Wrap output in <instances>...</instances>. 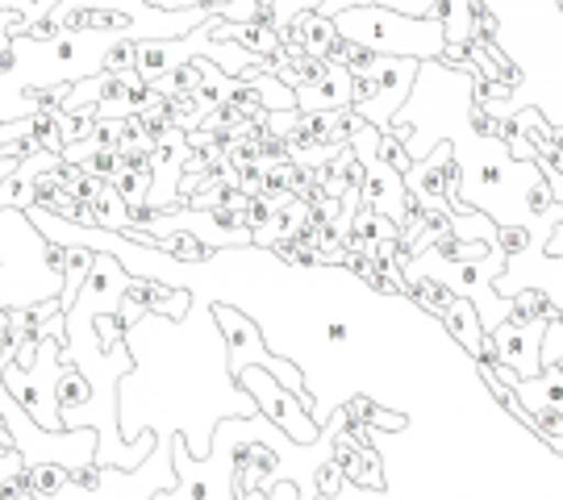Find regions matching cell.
I'll list each match as a JSON object with an SVG mask.
<instances>
[{
  "instance_id": "cell-23",
  "label": "cell",
  "mask_w": 563,
  "mask_h": 500,
  "mask_svg": "<svg viewBox=\"0 0 563 500\" xmlns=\"http://www.w3.org/2000/svg\"><path fill=\"white\" fill-rule=\"evenodd\" d=\"M318 497H339V488H342V467L334 459H325L322 467H318Z\"/></svg>"
},
{
  "instance_id": "cell-31",
  "label": "cell",
  "mask_w": 563,
  "mask_h": 500,
  "mask_svg": "<svg viewBox=\"0 0 563 500\" xmlns=\"http://www.w3.org/2000/svg\"><path fill=\"white\" fill-rule=\"evenodd\" d=\"M155 500H167V497H163V492H159V497H155Z\"/></svg>"
},
{
  "instance_id": "cell-7",
  "label": "cell",
  "mask_w": 563,
  "mask_h": 500,
  "mask_svg": "<svg viewBox=\"0 0 563 500\" xmlns=\"http://www.w3.org/2000/svg\"><path fill=\"white\" fill-rule=\"evenodd\" d=\"M125 284H130V276H125L121 259H113V255H104L101 251V255L92 259V271H88V284H84V297L104 300V309L118 313V300H121V292H125Z\"/></svg>"
},
{
  "instance_id": "cell-20",
  "label": "cell",
  "mask_w": 563,
  "mask_h": 500,
  "mask_svg": "<svg viewBox=\"0 0 563 500\" xmlns=\"http://www.w3.org/2000/svg\"><path fill=\"white\" fill-rule=\"evenodd\" d=\"M84 171H92V176H101V180H109L113 184V176L121 171V155L118 151H97L88 163H80Z\"/></svg>"
},
{
  "instance_id": "cell-21",
  "label": "cell",
  "mask_w": 563,
  "mask_h": 500,
  "mask_svg": "<svg viewBox=\"0 0 563 500\" xmlns=\"http://www.w3.org/2000/svg\"><path fill=\"white\" fill-rule=\"evenodd\" d=\"M18 34L25 42H51V38H59L63 30H59V21L55 18H38V21H25Z\"/></svg>"
},
{
  "instance_id": "cell-29",
  "label": "cell",
  "mask_w": 563,
  "mask_h": 500,
  "mask_svg": "<svg viewBox=\"0 0 563 500\" xmlns=\"http://www.w3.org/2000/svg\"><path fill=\"white\" fill-rule=\"evenodd\" d=\"M9 321H13V309H4V304H0V330H4Z\"/></svg>"
},
{
  "instance_id": "cell-16",
  "label": "cell",
  "mask_w": 563,
  "mask_h": 500,
  "mask_svg": "<svg viewBox=\"0 0 563 500\" xmlns=\"http://www.w3.org/2000/svg\"><path fill=\"white\" fill-rule=\"evenodd\" d=\"M88 325H92V334H97V346H92L97 355H113V351L121 346V338H125V330H121L118 313H109V309H97Z\"/></svg>"
},
{
  "instance_id": "cell-1",
  "label": "cell",
  "mask_w": 563,
  "mask_h": 500,
  "mask_svg": "<svg viewBox=\"0 0 563 500\" xmlns=\"http://www.w3.org/2000/svg\"><path fill=\"white\" fill-rule=\"evenodd\" d=\"M334 25L346 42L367 46L372 55H393V59L430 63L446 51L443 25L434 18H405L380 4H360V9H339Z\"/></svg>"
},
{
  "instance_id": "cell-2",
  "label": "cell",
  "mask_w": 563,
  "mask_h": 500,
  "mask_svg": "<svg viewBox=\"0 0 563 500\" xmlns=\"http://www.w3.org/2000/svg\"><path fill=\"white\" fill-rule=\"evenodd\" d=\"M213 318L222 321V338H225V346H230V376L239 380L246 367H263V371L280 384V388H288L292 397L301 400L305 409H309V418H313V397L305 392L301 367H292L288 359L272 355V351H267V342H263V334H260V325L246 318V313H239V309H230V304H213Z\"/></svg>"
},
{
  "instance_id": "cell-18",
  "label": "cell",
  "mask_w": 563,
  "mask_h": 500,
  "mask_svg": "<svg viewBox=\"0 0 563 500\" xmlns=\"http://www.w3.org/2000/svg\"><path fill=\"white\" fill-rule=\"evenodd\" d=\"M25 100H30L34 113H63L67 100H71V80L51 84V88H25Z\"/></svg>"
},
{
  "instance_id": "cell-3",
  "label": "cell",
  "mask_w": 563,
  "mask_h": 500,
  "mask_svg": "<svg viewBox=\"0 0 563 500\" xmlns=\"http://www.w3.org/2000/svg\"><path fill=\"white\" fill-rule=\"evenodd\" d=\"M242 388V392H251V400H255V409L260 413H267V421H276L284 434L292 442H301V446H313V442L322 438V425L309 418V409H305L301 400L292 397L288 388H280V384L272 380L263 367H246L239 380H234Z\"/></svg>"
},
{
  "instance_id": "cell-26",
  "label": "cell",
  "mask_w": 563,
  "mask_h": 500,
  "mask_svg": "<svg viewBox=\"0 0 563 500\" xmlns=\"http://www.w3.org/2000/svg\"><path fill=\"white\" fill-rule=\"evenodd\" d=\"M13 67H18V46H4L0 51V76H9Z\"/></svg>"
},
{
  "instance_id": "cell-8",
  "label": "cell",
  "mask_w": 563,
  "mask_h": 500,
  "mask_svg": "<svg viewBox=\"0 0 563 500\" xmlns=\"http://www.w3.org/2000/svg\"><path fill=\"white\" fill-rule=\"evenodd\" d=\"M439 321L446 325V334H451V338L460 342V346H467V355H472V359L481 355L484 325H481V318H476V304H472V300L455 297L451 300V309H446Z\"/></svg>"
},
{
  "instance_id": "cell-19",
  "label": "cell",
  "mask_w": 563,
  "mask_h": 500,
  "mask_svg": "<svg viewBox=\"0 0 563 500\" xmlns=\"http://www.w3.org/2000/svg\"><path fill=\"white\" fill-rule=\"evenodd\" d=\"M113 192H118L125 204H130V200H146L151 197V176H142V171H118V176H113Z\"/></svg>"
},
{
  "instance_id": "cell-17",
  "label": "cell",
  "mask_w": 563,
  "mask_h": 500,
  "mask_svg": "<svg viewBox=\"0 0 563 500\" xmlns=\"http://www.w3.org/2000/svg\"><path fill=\"white\" fill-rule=\"evenodd\" d=\"M376 163H384L388 171H397V176L405 180V171H409V167H413L418 159L405 151V142H397L393 134H388V130H380V138H376Z\"/></svg>"
},
{
  "instance_id": "cell-30",
  "label": "cell",
  "mask_w": 563,
  "mask_h": 500,
  "mask_svg": "<svg viewBox=\"0 0 563 500\" xmlns=\"http://www.w3.org/2000/svg\"><path fill=\"white\" fill-rule=\"evenodd\" d=\"M4 476H9V471H0V480H4Z\"/></svg>"
},
{
  "instance_id": "cell-6",
  "label": "cell",
  "mask_w": 563,
  "mask_h": 500,
  "mask_svg": "<svg viewBox=\"0 0 563 500\" xmlns=\"http://www.w3.org/2000/svg\"><path fill=\"white\" fill-rule=\"evenodd\" d=\"M121 300H134L142 313H167L172 321H180L192 304V297L184 288H167L163 280H142V276H130Z\"/></svg>"
},
{
  "instance_id": "cell-12",
  "label": "cell",
  "mask_w": 563,
  "mask_h": 500,
  "mask_svg": "<svg viewBox=\"0 0 563 500\" xmlns=\"http://www.w3.org/2000/svg\"><path fill=\"white\" fill-rule=\"evenodd\" d=\"M346 418H351V421H363L367 430H405V418H401V413H388V409H380L376 400H367V397L346 400Z\"/></svg>"
},
{
  "instance_id": "cell-14",
  "label": "cell",
  "mask_w": 563,
  "mask_h": 500,
  "mask_svg": "<svg viewBox=\"0 0 563 500\" xmlns=\"http://www.w3.org/2000/svg\"><path fill=\"white\" fill-rule=\"evenodd\" d=\"M67 476L71 467H59V463H30V480H34V497L38 500H55L67 488Z\"/></svg>"
},
{
  "instance_id": "cell-9",
  "label": "cell",
  "mask_w": 563,
  "mask_h": 500,
  "mask_svg": "<svg viewBox=\"0 0 563 500\" xmlns=\"http://www.w3.org/2000/svg\"><path fill=\"white\" fill-rule=\"evenodd\" d=\"M426 18H434L443 25V38L446 46H467L472 38V0H439Z\"/></svg>"
},
{
  "instance_id": "cell-13",
  "label": "cell",
  "mask_w": 563,
  "mask_h": 500,
  "mask_svg": "<svg viewBox=\"0 0 563 500\" xmlns=\"http://www.w3.org/2000/svg\"><path fill=\"white\" fill-rule=\"evenodd\" d=\"M104 76H139V38H118L101 55Z\"/></svg>"
},
{
  "instance_id": "cell-28",
  "label": "cell",
  "mask_w": 563,
  "mask_h": 500,
  "mask_svg": "<svg viewBox=\"0 0 563 500\" xmlns=\"http://www.w3.org/2000/svg\"><path fill=\"white\" fill-rule=\"evenodd\" d=\"M543 367H551V371H555V376L563 380V355H555V359H547Z\"/></svg>"
},
{
  "instance_id": "cell-32",
  "label": "cell",
  "mask_w": 563,
  "mask_h": 500,
  "mask_svg": "<svg viewBox=\"0 0 563 500\" xmlns=\"http://www.w3.org/2000/svg\"><path fill=\"white\" fill-rule=\"evenodd\" d=\"M560 9H563V0H560Z\"/></svg>"
},
{
  "instance_id": "cell-11",
  "label": "cell",
  "mask_w": 563,
  "mask_h": 500,
  "mask_svg": "<svg viewBox=\"0 0 563 500\" xmlns=\"http://www.w3.org/2000/svg\"><path fill=\"white\" fill-rule=\"evenodd\" d=\"M55 400H59V413H76V409H84L92 400V380L71 359L63 363L59 384H55Z\"/></svg>"
},
{
  "instance_id": "cell-15",
  "label": "cell",
  "mask_w": 563,
  "mask_h": 500,
  "mask_svg": "<svg viewBox=\"0 0 563 500\" xmlns=\"http://www.w3.org/2000/svg\"><path fill=\"white\" fill-rule=\"evenodd\" d=\"M92 125H97V109H67V113H59L63 151H67V146H76V142H84V138H92Z\"/></svg>"
},
{
  "instance_id": "cell-24",
  "label": "cell",
  "mask_w": 563,
  "mask_h": 500,
  "mask_svg": "<svg viewBox=\"0 0 563 500\" xmlns=\"http://www.w3.org/2000/svg\"><path fill=\"white\" fill-rule=\"evenodd\" d=\"M555 355H563V321H551L543 334V363L555 359Z\"/></svg>"
},
{
  "instance_id": "cell-5",
  "label": "cell",
  "mask_w": 563,
  "mask_h": 500,
  "mask_svg": "<svg viewBox=\"0 0 563 500\" xmlns=\"http://www.w3.org/2000/svg\"><path fill=\"white\" fill-rule=\"evenodd\" d=\"M418 71H422L418 59H393V55H380V59H376V67H372V76L380 84V113L372 121L376 130H388V113H397V104H405V97L413 92Z\"/></svg>"
},
{
  "instance_id": "cell-4",
  "label": "cell",
  "mask_w": 563,
  "mask_h": 500,
  "mask_svg": "<svg viewBox=\"0 0 563 500\" xmlns=\"http://www.w3.org/2000/svg\"><path fill=\"white\" fill-rule=\"evenodd\" d=\"M551 321H534V325H518V321H501L493 330L497 355L518 376V380H534L543 371V334Z\"/></svg>"
},
{
  "instance_id": "cell-27",
  "label": "cell",
  "mask_w": 563,
  "mask_h": 500,
  "mask_svg": "<svg viewBox=\"0 0 563 500\" xmlns=\"http://www.w3.org/2000/svg\"><path fill=\"white\" fill-rule=\"evenodd\" d=\"M325 338H330V342H346V338H351L346 321H330V325H325Z\"/></svg>"
},
{
  "instance_id": "cell-22",
  "label": "cell",
  "mask_w": 563,
  "mask_h": 500,
  "mask_svg": "<svg viewBox=\"0 0 563 500\" xmlns=\"http://www.w3.org/2000/svg\"><path fill=\"white\" fill-rule=\"evenodd\" d=\"M67 480L76 484L80 492H101V484H104V471L97 467V463H84V467H71V476Z\"/></svg>"
},
{
  "instance_id": "cell-25",
  "label": "cell",
  "mask_w": 563,
  "mask_h": 500,
  "mask_svg": "<svg viewBox=\"0 0 563 500\" xmlns=\"http://www.w3.org/2000/svg\"><path fill=\"white\" fill-rule=\"evenodd\" d=\"M55 59H59V63H76V59H80V46H76L71 38H59V42H55Z\"/></svg>"
},
{
  "instance_id": "cell-10",
  "label": "cell",
  "mask_w": 563,
  "mask_h": 500,
  "mask_svg": "<svg viewBox=\"0 0 563 500\" xmlns=\"http://www.w3.org/2000/svg\"><path fill=\"white\" fill-rule=\"evenodd\" d=\"M155 234V230H151ZM155 251L172 255L176 263H209L213 259V246L201 242L192 230H176V234H155Z\"/></svg>"
}]
</instances>
